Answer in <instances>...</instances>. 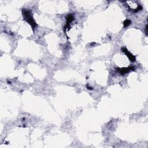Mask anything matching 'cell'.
Masks as SVG:
<instances>
[{"mask_svg": "<svg viewBox=\"0 0 148 148\" xmlns=\"http://www.w3.org/2000/svg\"><path fill=\"white\" fill-rule=\"evenodd\" d=\"M116 70L117 72H119L120 74L122 75H125L127 73H128L129 72L131 71H135V68L134 67H129L127 68H116Z\"/></svg>", "mask_w": 148, "mask_h": 148, "instance_id": "cell-2", "label": "cell"}, {"mask_svg": "<svg viewBox=\"0 0 148 148\" xmlns=\"http://www.w3.org/2000/svg\"><path fill=\"white\" fill-rule=\"evenodd\" d=\"M74 19V17L72 15H68V16H67V17L66 18V20H67L66 25L65 27H64V31L66 30V28H68L69 27V24L72 22V21H73Z\"/></svg>", "mask_w": 148, "mask_h": 148, "instance_id": "cell-4", "label": "cell"}, {"mask_svg": "<svg viewBox=\"0 0 148 148\" xmlns=\"http://www.w3.org/2000/svg\"><path fill=\"white\" fill-rule=\"evenodd\" d=\"M147 25H146V27H145V33H146V35H147Z\"/></svg>", "mask_w": 148, "mask_h": 148, "instance_id": "cell-6", "label": "cell"}, {"mask_svg": "<svg viewBox=\"0 0 148 148\" xmlns=\"http://www.w3.org/2000/svg\"><path fill=\"white\" fill-rule=\"evenodd\" d=\"M131 23V21L130 20L128 19H126L125 21H124L123 22V25H124V27H128V26H130Z\"/></svg>", "mask_w": 148, "mask_h": 148, "instance_id": "cell-5", "label": "cell"}, {"mask_svg": "<svg viewBox=\"0 0 148 148\" xmlns=\"http://www.w3.org/2000/svg\"><path fill=\"white\" fill-rule=\"evenodd\" d=\"M22 15L24 17V19L31 26L32 28H35L37 26V25L34 19L33 15H32V13L31 12L30 10L23 9L22 10Z\"/></svg>", "mask_w": 148, "mask_h": 148, "instance_id": "cell-1", "label": "cell"}, {"mask_svg": "<svg viewBox=\"0 0 148 148\" xmlns=\"http://www.w3.org/2000/svg\"><path fill=\"white\" fill-rule=\"evenodd\" d=\"M122 50L123 52H124L126 54V56H127L128 58L130 59V60L131 62H135L136 61V58H135V56H134L131 53L129 52V51L127 49H126L125 47H123L122 48Z\"/></svg>", "mask_w": 148, "mask_h": 148, "instance_id": "cell-3", "label": "cell"}]
</instances>
